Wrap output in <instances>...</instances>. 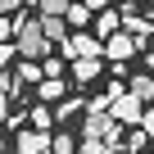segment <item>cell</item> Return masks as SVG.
<instances>
[{"instance_id":"6da1fadb","label":"cell","mask_w":154,"mask_h":154,"mask_svg":"<svg viewBox=\"0 0 154 154\" xmlns=\"http://www.w3.org/2000/svg\"><path fill=\"white\" fill-rule=\"evenodd\" d=\"M14 23H18V32H14L18 54H23V59H45V54H50V36L41 32V23H32V18H23V14H14Z\"/></svg>"},{"instance_id":"7a4b0ae2","label":"cell","mask_w":154,"mask_h":154,"mask_svg":"<svg viewBox=\"0 0 154 154\" xmlns=\"http://www.w3.org/2000/svg\"><path fill=\"white\" fill-rule=\"evenodd\" d=\"M145 100L140 95H131V91H122L118 82L109 86V113L122 122V127H140V118H145V109H140Z\"/></svg>"},{"instance_id":"3957f363","label":"cell","mask_w":154,"mask_h":154,"mask_svg":"<svg viewBox=\"0 0 154 154\" xmlns=\"http://www.w3.org/2000/svg\"><path fill=\"white\" fill-rule=\"evenodd\" d=\"M59 50H63V54H72V59H77V54H104V41H100L95 32H86V27H77Z\"/></svg>"},{"instance_id":"277c9868","label":"cell","mask_w":154,"mask_h":154,"mask_svg":"<svg viewBox=\"0 0 154 154\" xmlns=\"http://www.w3.org/2000/svg\"><path fill=\"white\" fill-rule=\"evenodd\" d=\"M14 149H18V154H45V149H50V131H41V127H23L18 140H14Z\"/></svg>"},{"instance_id":"5b68a950","label":"cell","mask_w":154,"mask_h":154,"mask_svg":"<svg viewBox=\"0 0 154 154\" xmlns=\"http://www.w3.org/2000/svg\"><path fill=\"white\" fill-rule=\"evenodd\" d=\"M104 54H109L113 63L131 59V54H136V41H131V32H127V27H122V32H109V41H104Z\"/></svg>"},{"instance_id":"8992f818","label":"cell","mask_w":154,"mask_h":154,"mask_svg":"<svg viewBox=\"0 0 154 154\" xmlns=\"http://www.w3.org/2000/svg\"><path fill=\"white\" fill-rule=\"evenodd\" d=\"M100 59H104V54H77V59H72V77H77V86H86V82H95V77H100V68H104Z\"/></svg>"},{"instance_id":"52a82bcc","label":"cell","mask_w":154,"mask_h":154,"mask_svg":"<svg viewBox=\"0 0 154 154\" xmlns=\"http://www.w3.org/2000/svg\"><path fill=\"white\" fill-rule=\"evenodd\" d=\"M36 23H41V32L50 36V45H63V41H68V18H63V14H41Z\"/></svg>"},{"instance_id":"ba28073f","label":"cell","mask_w":154,"mask_h":154,"mask_svg":"<svg viewBox=\"0 0 154 154\" xmlns=\"http://www.w3.org/2000/svg\"><path fill=\"white\" fill-rule=\"evenodd\" d=\"M122 27L131 32V41H136V50L149 41V32H154V18H136L131 9H122Z\"/></svg>"},{"instance_id":"9c48e42d","label":"cell","mask_w":154,"mask_h":154,"mask_svg":"<svg viewBox=\"0 0 154 154\" xmlns=\"http://www.w3.org/2000/svg\"><path fill=\"white\" fill-rule=\"evenodd\" d=\"M91 14H95L91 5H77V0H68V14H63V18H68V27H86V23H91Z\"/></svg>"},{"instance_id":"30bf717a","label":"cell","mask_w":154,"mask_h":154,"mask_svg":"<svg viewBox=\"0 0 154 154\" xmlns=\"http://www.w3.org/2000/svg\"><path fill=\"white\" fill-rule=\"evenodd\" d=\"M118 27H122V14L100 9V18H95V36H109V32H118Z\"/></svg>"},{"instance_id":"8fae6325","label":"cell","mask_w":154,"mask_h":154,"mask_svg":"<svg viewBox=\"0 0 154 154\" xmlns=\"http://www.w3.org/2000/svg\"><path fill=\"white\" fill-rule=\"evenodd\" d=\"M50 154H77V136H68V131H50Z\"/></svg>"},{"instance_id":"7c38bea8","label":"cell","mask_w":154,"mask_h":154,"mask_svg":"<svg viewBox=\"0 0 154 154\" xmlns=\"http://www.w3.org/2000/svg\"><path fill=\"white\" fill-rule=\"evenodd\" d=\"M131 95H140V100H154V72H140V77H131Z\"/></svg>"},{"instance_id":"4fadbf2b","label":"cell","mask_w":154,"mask_h":154,"mask_svg":"<svg viewBox=\"0 0 154 154\" xmlns=\"http://www.w3.org/2000/svg\"><path fill=\"white\" fill-rule=\"evenodd\" d=\"M18 77H23V82H41V77H45V63L41 59H23L18 63Z\"/></svg>"},{"instance_id":"5bb4252c","label":"cell","mask_w":154,"mask_h":154,"mask_svg":"<svg viewBox=\"0 0 154 154\" xmlns=\"http://www.w3.org/2000/svg\"><path fill=\"white\" fill-rule=\"evenodd\" d=\"M41 100H63V82H59V77H41Z\"/></svg>"},{"instance_id":"9a60e30c","label":"cell","mask_w":154,"mask_h":154,"mask_svg":"<svg viewBox=\"0 0 154 154\" xmlns=\"http://www.w3.org/2000/svg\"><path fill=\"white\" fill-rule=\"evenodd\" d=\"M140 145H149V136H145V127H136V131H122V149H127V154H136Z\"/></svg>"},{"instance_id":"2e32d148","label":"cell","mask_w":154,"mask_h":154,"mask_svg":"<svg viewBox=\"0 0 154 154\" xmlns=\"http://www.w3.org/2000/svg\"><path fill=\"white\" fill-rule=\"evenodd\" d=\"M23 86H27L23 77H9V72H0V91H5L9 100H14V95H23Z\"/></svg>"},{"instance_id":"e0dca14e","label":"cell","mask_w":154,"mask_h":154,"mask_svg":"<svg viewBox=\"0 0 154 154\" xmlns=\"http://www.w3.org/2000/svg\"><path fill=\"white\" fill-rule=\"evenodd\" d=\"M77 154H109V149H104L100 136H82V140H77Z\"/></svg>"},{"instance_id":"ac0fdd59","label":"cell","mask_w":154,"mask_h":154,"mask_svg":"<svg viewBox=\"0 0 154 154\" xmlns=\"http://www.w3.org/2000/svg\"><path fill=\"white\" fill-rule=\"evenodd\" d=\"M32 127H41V131H50V127H54V113H50L45 104H36V109H32Z\"/></svg>"},{"instance_id":"d6986e66","label":"cell","mask_w":154,"mask_h":154,"mask_svg":"<svg viewBox=\"0 0 154 154\" xmlns=\"http://www.w3.org/2000/svg\"><path fill=\"white\" fill-rule=\"evenodd\" d=\"M36 9H41V14H68V0H41Z\"/></svg>"},{"instance_id":"ffe728a7","label":"cell","mask_w":154,"mask_h":154,"mask_svg":"<svg viewBox=\"0 0 154 154\" xmlns=\"http://www.w3.org/2000/svg\"><path fill=\"white\" fill-rule=\"evenodd\" d=\"M77 104H82V100H63V104L54 109V118H72V113H77Z\"/></svg>"},{"instance_id":"44dd1931","label":"cell","mask_w":154,"mask_h":154,"mask_svg":"<svg viewBox=\"0 0 154 154\" xmlns=\"http://www.w3.org/2000/svg\"><path fill=\"white\" fill-rule=\"evenodd\" d=\"M41 63H45V77H59V72H63V63H59V59H50V54H45Z\"/></svg>"},{"instance_id":"7402d4cb","label":"cell","mask_w":154,"mask_h":154,"mask_svg":"<svg viewBox=\"0 0 154 154\" xmlns=\"http://www.w3.org/2000/svg\"><path fill=\"white\" fill-rule=\"evenodd\" d=\"M140 127H145V136L154 140V109H145V118H140Z\"/></svg>"},{"instance_id":"603a6c76","label":"cell","mask_w":154,"mask_h":154,"mask_svg":"<svg viewBox=\"0 0 154 154\" xmlns=\"http://www.w3.org/2000/svg\"><path fill=\"white\" fill-rule=\"evenodd\" d=\"M18 5L23 0H0V14H18Z\"/></svg>"},{"instance_id":"cb8c5ba5","label":"cell","mask_w":154,"mask_h":154,"mask_svg":"<svg viewBox=\"0 0 154 154\" xmlns=\"http://www.w3.org/2000/svg\"><path fill=\"white\" fill-rule=\"evenodd\" d=\"M5 118H9V95L0 91V122H5Z\"/></svg>"},{"instance_id":"d4e9b609","label":"cell","mask_w":154,"mask_h":154,"mask_svg":"<svg viewBox=\"0 0 154 154\" xmlns=\"http://www.w3.org/2000/svg\"><path fill=\"white\" fill-rule=\"evenodd\" d=\"M145 68H149V72H154V54H149V59H145Z\"/></svg>"},{"instance_id":"484cf974","label":"cell","mask_w":154,"mask_h":154,"mask_svg":"<svg viewBox=\"0 0 154 154\" xmlns=\"http://www.w3.org/2000/svg\"><path fill=\"white\" fill-rule=\"evenodd\" d=\"M5 145H9V140H5V136H0V154H5Z\"/></svg>"},{"instance_id":"4316f807","label":"cell","mask_w":154,"mask_h":154,"mask_svg":"<svg viewBox=\"0 0 154 154\" xmlns=\"http://www.w3.org/2000/svg\"><path fill=\"white\" fill-rule=\"evenodd\" d=\"M23 5H41V0H23Z\"/></svg>"},{"instance_id":"83f0119b","label":"cell","mask_w":154,"mask_h":154,"mask_svg":"<svg viewBox=\"0 0 154 154\" xmlns=\"http://www.w3.org/2000/svg\"><path fill=\"white\" fill-rule=\"evenodd\" d=\"M122 5H127V9H131V5H136V0H122Z\"/></svg>"}]
</instances>
